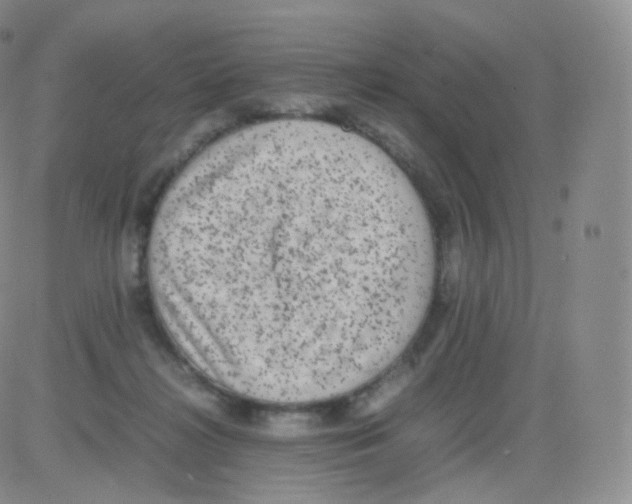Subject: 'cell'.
<instances>
[{
	"label": "cell",
	"mask_w": 632,
	"mask_h": 504,
	"mask_svg": "<svg viewBox=\"0 0 632 504\" xmlns=\"http://www.w3.org/2000/svg\"><path fill=\"white\" fill-rule=\"evenodd\" d=\"M256 162L250 355L299 379L397 359L435 277L428 217L404 172L382 151L317 140Z\"/></svg>",
	"instance_id": "obj_1"
}]
</instances>
